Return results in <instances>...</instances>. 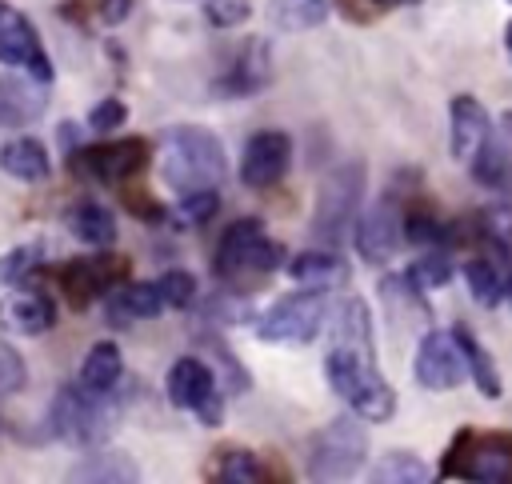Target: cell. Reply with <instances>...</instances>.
<instances>
[{
  "mask_svg": "<svg viewBox=\"0 0 512 484\" xmlns=\"http://www.w3.org/2000/svg\"><path fill=\"white\" fill-rule=\"evenodd\" d=\"M328 356L324 376L328 388L368 424H384L396 412V392L380 372L376 344H372V316L368 304L348 296L328 308Z\"/></svg>",
  "mask_w": 512,
  "mask_h": 484,
  "instance_id": "obj_1",
  "label": "cell"
},
{
  "mask_svg": "<svg viewBox=\"0 0 512 484\" xmlns=\"http://www.w3.org/2000/svg\"><path fill=\"white\" fill-rule=\"evenodd\" d=\"M160 180L180 196L212 192L228 176V156L216 132L200 124H176L160 132Z\"/></svg>",
  "mask_w": 512,
  "mask_h": 484,
  "instance_id": "obj_2",
  "label": "cell"
},
{
  "mask_svg": "<svg viewBox=\"0 0 512 484\" xmlns=\"http://www.w3.org/2000/svg\"><path fill=\"white\" fill-rule=\"evenodd\" d=\"M116 420H120V412L112 404V392H92L80 380L72 388H60L48 408V432L60 444H76V448L104 444L112 436Z\"/></svg>",
  "mask_w": 512,
  "mask_h": 484,
  "instance_id": "obj_3",
  "label": "cell"
},
{
  "mask_svg": "<svg viewBox=\"0 0 512 484\" xmlns=\"http://www.w3.org/2000/svg\"><path fill=\"white\" fill-rule=\"evenodd\" d=\"M440 476L476 480V484H508L512 480V436L504 432H472L460 428L440 456Z\"/></svg>",
  "mask_w": 512,
  "mask_h": 484,
  "instance_id": "obj_4",
  "label": "cell"
},
{
  "mask_svg": "<svg viewBox=\"0 0 512 484\" xmlns=\"http://www.w3.org/2000/svg\"><path fill=\"white\" fill-rule=\"evenodd\" d=\"M216 276L224 280H240V276H268L284 264V244L264 236V224L256 216H244L236 224H228V232L216 244Z\"/></svg>",
  "mask_w": 512,
  "mask_h": 484,
  "instance_id": "obj_5",
  "label": "cell"
},
{
  "mask_svg": "<svg viewBox=\"0 0 512 484\" xmlns=\"http://www.w3.org/2000/svg\"><path fill=\"white\" fill-rule=\"evenodd\" d=\"M360 196H364V164H336L316 192L312 208V240L320 248H336L348 220L360 216Z\"/></svg>",
  "mask_w": 512,
  "mask_h": 484,
  "instance_id": "obj_6",
  "label": "cell"
},
{
  "mask_svg": "<svg viewBox=\"0 0 512 484\" xmlns=\"http://www.w3.org/2000/svg\"><path fill=\"white\" fill-rule=\"evenodd\" d=\"M328 308L332 304H328L324 288L288 292L256 316V336L264 344H312L328 320Z\"/></svg>",
  "mask_w": 512,
  "mask_h": 484,
  "instance_id": "obj_7",
  "label": "cell"
},
{
  "mask_svg": "<svg viewBox=\"0 0 512 484\" xmlns=\"http://www.w3.org/2000/svg\"><path fill=\"white\" fill-rule=\"evenodd\" d=\"M368 432L352 416H336L308 444V480H348L364 468Z\"/></svg>",
  "mask_w": 512,
  "mask_h": 484,
  "instance_id": "obj_8",
  "label": "cell"
},
{
  "mask_svg": "<svg viewBox=\"0 0 512 484\" xmlns=\"http://www.w3.org/2000/svg\"><path fill=\"white\" fill-rule=\"evenodd\" d=\"M412 376L424 392H452L468 380V360L456 344L452 332H424L420 344H416V356H412Z\"/></svg>",
  "mask_w": 512,
  "mask_h": 484,
  "instance_id": "obj_9",
  "label": "cell"
},
{
  "mask_svg": "<svg viewBox=\"0 0 512 484\" xmlns=\"http://www.w3.org/2000/svg\"><path fill=\"white\" fill-rule=\"evenodd\" d=\"M0 64L8 68H20V72H32L36 80H48L52 84V60L32 28V20L24 12H16L8 0H0Z\"/></svg>",
  "mask_w": 512,
  "mask_h": 484,
  "instance_id": "obj_10",
  "label": "cell"
},
{
  "mask_svg": "<svg viewBox=\"0 0 512 484\" xmlns=\"http://www.w3.org/2000/svg\"><path fill=\"white\" fill-rule=\"evenodd\" d=\"M400 240H404V212L396 208L392 196H380L368 212L356 216V252L364 264H372V268L388 264L396 256Z\"/></svg>",
  "mask_w": 512,
  "mask_h": 484,
  "instance_id": "obj_11",
  "label": "cell"
},
{
  "mask_svg": "<svg viewBox=\"0 0 512 484\" xmlns=\"http://www.w3.org/2000/svg\"><path fill=\"white\" fill-rule=\"evenodd\" d=\"M144 164H148V144L136 136L116 140V144H96V148H72V172L104 180V184L132 180Z\"/></svg>",
  "mask_w": 512,
  "mask_h": 484,
  "instance_id": "obj_12",
  "label": "cell"
},
{
  "mask_svg": "<svg viewBox=\"0 0 512 484\" xmlns=\"http://www.w3.org/2000/svg\"><path fill=\"white\" fill-rule=\"evenodd\" d=\"M292 164V140L276 128H264V132H252L248 144H244V156H240V180L248 188H272L284 180Z\"/></svg>",
  "mask_w": 512,
  "mask_h": 484,
  "instance_id": "obj_13",
  "label": "cell"
},
{
  "mask_svg": "<svg viewBox=\"0 0 512 484\" xmlns=\"http://www.w3.org/2000/svg\"><path fill=\"white\" fill-rule=\"evenodd\" d=\"M52 96L48 80H36L32 72H4L0 76V128H24L44 116Z\"/></svg>",
  "mask_w": 512,
  "mask_h": 484,
  "instance_id": "obj_14",
  "label": "cell"
},
{
  "mask_svg": "<svg viewBox=\"0 0 512 484\" xmlns=\"http://www.w3.org/2000/svg\"><path fill=\"white\" fill-rule=\"evenodd\" d=\"M468 164H472L476 184L512 196V112H500V120L488 128V136L480 140Z\"/></svg>",
  "mask_w": 512,
  "mask_h": 484,
  "instance_id": "obj_15",
  "label": "cell"
},
{
  "mask_svg": "<svg viewBox=\"0 0 512 484\" xmlns=\"http://www.w3.org/2000/svg\"><path fill=\"white\" fill-rule=\"evenodd\" d=\"M268 80H272V52H268V40H264V36H248V40L236 48L232 68H228V76L220 80V88H224L228 96H256V92L268 88Z\"/></svg>",
  "mask_w": 512,
  "mask_h": 484,
  "instance_id": "obj_16",
  "label": "cell"
},
{
  "mask_svg": "<svg viewBox=\"0 0 512 484\" xmlns=\"http://www.w3.org/2000/svg\"><path fill=\"white\" fill-rule=\"evenodd\" d=\"M492 120L484 112V104L476 96H452L448 104V148H452V160H472L480 140L488 136Z\"/></svg>",
  "mask_w": 512,
  "mask_h": 484,
  "instance_id": "obj_17",
  "label": "cell"
},
{
  "mask_svg": "<svg viewBox=\"0 0 512 484\" xmlns=\"http://www.w3.org/2000/svg\"><path fill=\"white\" fill-rule=\"evenodd\" d=\"M104 308H108V324H140V320H156L164 316V296H160V284H112L108 296H104Z\"/></svg>",
  "mask_w": 512,
  "mask_h": 484,
  "instance_id": "obj_18",
  "label": "cell"
},
{
  "mask_svg": "<svg viewBox=\"0 0 512 484\" xmlns=\"http://www.w3.org/2000/svg\"><path fill=\"white\" fill-rule=\"evenodd\" d=\"M164 392H168L172 408L196 412V408L216 392V372H212V364H204V360H196V356H180V360L168 368V376H164Z\"/></svg>",
  "mask_w": 512,
  "mask_h": 484,
  "instance_id": "obj_19",
  "label": "cell"
},
{
  "mask_svg": "<svg viewBox=\"0 0 512 484\" xmlns=\"http://www.w3.org/2000/svg\"><path fill=\"white\" fill-rule=\"evenodd\" d=\"M56 324V308L40 292H12L0 300V328L8 336H40Z\"/></svg>",
  "mask_w": 512,
  "mask_h": 484,
  "instance_id": "obj_20",
  "label": "cell"
},
{
  "mask_svg": "<svg viewBox=\"0 0 512 484\" xmlns=\"http://www.w3.org/2000/svg\"><path fill=\"white\" fill-rule=\"evenodd\" d=\"M64 296L72 308H88L96 296H108L112 288V260L100 256V260H72L64 268Z\"/></svg>",
  "mask_w": 512,
  "mask_h": 484,
  "instance_id": "obj_21",
  "label": "cell"
},
{
  "mask_svg": "<svg viewBox=\"0 0 512 484\" xmlns=\"http://www.w3.org/2000/svg\"><path fill=\"white\" fill-rule=\"evenodd\" d=\"M288 276L304 288H332L348 280V264L336 248H308L296 260H288Z\"/></svg>",
  "mask_w": 512,
  "mask_h": 484,
  "instance_id": "obj_22",
  "label": "cell"
},
{
  "mask_svg": "<svg viewBox=\"0 0 512 484\" xmlns=\"http://www.w3.org/2000/svg\"><path fill=\"white\" fill-rule=\"evenodd\" d=\"M68 232L80 244H88L96 252H108L116 244V216L96 200H80V204L68 208Z\"/></svg>",
  "mask_w": 512,
  "mask_h": 484,
  "instance_id": "obj_23",
  "label": "cell"
},
{
  "mask_svg": "<svg viewBox=\"0 0 512 484\" xmlns=\"http://www.w3.org/2000/svg\"><path fill=\"white\" fill-rule=\"evenodd\" d=\"M0 168L24 184H40L52 176V160H48V148L32 136H16L0 148Z\"/></svg>",
  "mask_w": 512,
  "mask_h": 484,
  "instance_id": "obj_24",
  "label": "cell"
},
{
  "mask_svg": "<svg viewBox=\"0 0 512 484\" xmlns=\"http://www.w3.org/2000/svg\"><path fill=\"white\" fill-rule=\"evenodd\" d=\"M508 260L500 256V260H492V256H472V260H464V284H468V292H472V300L476 304H484V308H496L500 300H508V268H504Z\"/></svg>",
  "mask_w": 512,
  "mask_h": 484,
  "instance_id": "obj_25",
  "label": "cell"
},
{
  "mask_svg": "<svg viewBox=\"0 0 512 484\" xmlns=\"http://www.w3.org/2000/svg\"><path fill=\"white\" fill-rule=\"evenodd\" d=\"M124 376V356H120V344L112 340H96L80 364V384L92 388V392H116Z\"/></svg>",
  "mask_w": 512,
  "mask_h": 484,
  "instance_id": "obj_26",
  "label": "cell"
},
{
  "mask_svg": "<svg viewBox=\"0 0 512 484\" xmlns=\"http://www.w3.org/2000/svg\"><path fill=\"white\" fill-rule=\"evenodd\" d=\"M68 480H100V484H128V480H140V468H136V460L128 456V452H92V456H84V460H76L72 464V472H68Z\"/></svg>",
  "mask_w": 512,
  "mask_h": 484,
  "instance_id": "obj_27",
  "label": "cell"
},
{
  "mask_svg": "<svg viewBox=\"0 0 512 484\" xmlns=\"http://www.w3.org/2000/svg\"><path fill=\"white\" fill-rule=\"evenodd\" d=\"M452 336H456V344H460V352H464V360H468V380L476 384V392H480L484 400H496V396L504 392V384H500V376H496L492 356L480 348V340L472 336V328L456 324V328H452Z\"/></svg>",
  "mask_w": 512,
  "mask_h": 484,
  "instance_id": "obj_28",
  "label": "cell"
},
{
  "mask_svg": "<svg viewBox=\"0 0 512 484\" xmlns=\"http://www.w3.org/2000/svg\"><path fill=\"white\" fill-rule=\"evenodd\" d=\"M432 476V464H424L416 452H388L368 472L372 484H428Z\"/></svg>",
  "mask_w": 512,
  "mask_h": 484,
  "instance_id": "obj_29",
  "label": "cell"
},
{
  "mask_svg": "<svg viewBox=\"0 0 512 484\" xmlns=\"http://www.w3.org/2000/svg\"><path fill=\"white\" fill-rule=\"evenodd\" d=\"M328 0H268V24L280 32H308L324 24Z\"/></svg>",
  "mask_w": 512,
  "mask_h": 484,
  "instance_id": "obj_30",
  "label": "cell"
},
{
  "mask_svg": "<svg viewBox=\"0 0 512 484\" xmlns=\"http://www.w3.org/2000/svg\"><path fill=\"white\" fill-rule=\"evenodd\" d=\"M212 480H216V484H260V480H268V468H264L252 452L232 448V452H224V456L216 460Z\"/></svg>",
  "mask_w": 512,
  "mask_h": 484,
  "instance_id": "obj_31",
  "label": "cell"
},
{
  "mask_svg": "<svg viewBox=\"0 0 512 484\" xmlns=\"http://www.w3.org/2000/svg\"><path fill=\"white\" fill-rule=\"evenodd\" d=\"M476 236L496 248L500 256H512V204H496L476 212Z\"/></svg>",
  "mask_w": 512,
  "mask_h": 484,
  "instance_id": "obj_32",
  "label": "cell"
},
{
  "mask_svg": "<svg viewBox=\"0 0 512 484\" xmlns=\"http://www.w3.org/2000/svg\"><path fill=\"white\" fill-rule=\"evenodd\" d=\"M408 280H412L420 292H436V288H444V284L452 280V260H448L444 244L424 248V256H420V260L408 268Z\"/></svg>",
  "mask_w": 512,
  "mask_h": 484,
  "instance_id": "obj_33",
  "label": "cell"
},
{
  "mask_svg": "<svg viewBox=\"0 0 512 484\" xmlns=\"http://www.w3.org/2000/svg\"><path fill=\"white\" fill-rule=\"evenodd\" d=\"M404 240L416 248H436V244L448 248V224L432 212H404Z\"/></svg>",
  "mask_w": 512,
  "mask_h": 484,
  "instance_id": "obj_34",
  "label": "cell"
},
{
  "mask_svg": "<svg viewBox=\"0 0 512 484\" xmlns=\"http://www.w3.org/2000/svg\"><path fill=\"white\" fill-rule=\"evenodd\" d=\"M40 264V244H16L12 252L0 256V288L8 284H28Z\"/></svg>",
  "mask_w": 512,
  "mask_h": 484,
  "instance_id": "obj_35",
  "label": "cell"
},
{
  "mask_svg": "<svg viewBox=\"0 0 512 484\" xmlns=\"http://www.w3.org/2000/svg\"><path fill=\"white\" fill-rule=\"evenodd\" d=\"M216 208H220V192H216V188H212V192H192V196H180V200H176V220H180L184 228H196V224L212 220Z\"/></svg>",
  "mask_w": 512,
  "mask_h": 484,
  "instance_id": "obj_36",
  "label": "cell"
},
{
  "mask_svg": "<svg viewBox=\"0 0 512 484\" xmlns=\"http://www.w3.org/2000/svg\"><path fill=\"white\" fill-rule=\"evenodd\" d=\"M156 284H160V296L168 308H188L196 300V276L188 268H168Z\"/></svg>",
  "mask_w": 512,
  "mask_h": 484,
  "instance_id": "obj_37",
  "label": "cell"
},
{
  "mask_svg": "<svg viewBox=\"0 0 512 484\" xmlns=\"http://www.w3.org/2000/svg\"><path fill=\"white\" fill-rule=\"evenodd\" d=\"M252 16V0H204V20L212 28H236Z\"/></svg>",
  "mask_w": 512,
  "mask_h": 484,
  "instance_id": "obj_38",
  "label": "cell"
},
{
  "mask_svg": "<svg viewBox=\"0 0 512 484\" xmlns=\"http://www.w3.org/2000/svg\"><path fill=\"white\" fill-rule=\"evenodd\" d=\"M124 120H128V104H124L120 96H104V100L92 104V112H88V128L100 132V136H108L112 128H120Z\"/></svg>",
  "mask_w": 512,
  "mask_h": 484,
  "instance_id": "obj_39",
  "label": "cell"
},
{
  "mask_svg": "<svg viewBox=\"0 0 512 484\" xmlns=\"http://www.w3.org/2000/svg\"><path fill=\"white\" fill-rule=\"evenodd\" d=\"M24 376H28L24 356H20V352H16L8 340H0V396L20 392V388H24Z\"/></svg>",
  "mask_w": 512,
  "mask_h": 484,
  "instance_id": "obj_40",
  "label": "cell"
},
{
  "mask_svg": "<svg viewBox=\"0 0 512 484\" xmlns=\"http://www.w3.org/2000/svg\"><path fill=\"white\" fill-rule=\"evenodd\" d=\"M128 12H132V0H100V4H96L100 24H108V28L124 24V20H128Z\"/></svg>",
  "mask_w": 512,
  "mask_h": 484,
  "instance_id": "obj_41",
  "label": "cell"
},
{
  "mask_svg": "<svg viewBox=\"0 0 512 484\" xmlns=\"http://www.w3.org/2000/svg\"><path fill=\"white\" fill-rule=\"evenodd\" d=\"M196 416H200V424H208V428H216L220 420H224V400H220V392H212L200 408H196Z\"/></svg>",
  "mask_w": 512,
  "mask_h": 484,
  "instance_id": "obj_42",
  "label": "cell"
},
{
  "mask_svg": "<svg viewBox=\"0 0 512 484\" xmlns=\"http://www.w3.org/2000/svg\"><path fill=\"white\" fill-rule=\"evenodd\" d=\"M396 4H420V0H368L372 12H380V8H396Z\"/></svg>",
  "mask_w": 512,
  "mask_h": 484,
  "instance_id": "obj_43",
  "label": "cell"
},
{
  "mask_svg": "<svg viewBox=\"0 0 512 484\" xmlns=\"http://www.w3.org/2000/svg\"><path fill=\"white\" fill-rule=\"evenodd\" d=\"M504 48H508V56H512V20H508V28H504Z\"/></svg>",
  "mask_w": 512,
  "mask_h": 484,
  "instance_id": "obj_44",
  "label": "cell"
},
{
  "mask_svg": "<svg viewBox=\"0 0 512 484\" xmlns=\"http://www.w3.org/2000/svg\"><path fill=\"white\" fill-rule=\"evenodd\" d=\"M508 300H512V276H508Z\"/></svg>",
  "mask_w": 512,
  "mask_h": 484,
  "instance_id": "obj_45",
  "label": "cell"
}]
</instances>
